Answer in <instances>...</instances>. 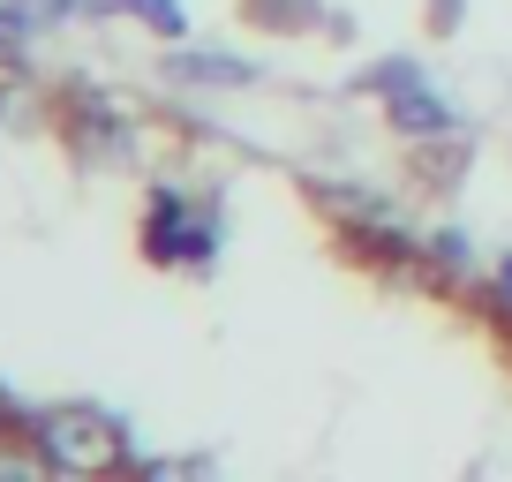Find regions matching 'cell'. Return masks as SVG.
<instances>
[{
	"label": "cell",
	"instance_id": "cell-8",
	"mask_svg": "<svg viewBox=\"0 0 512 482\" xmlns=\"http://www.w3.org/2000/svg\"><path fill=\"white\" fill-rule=\"evenodd\" d=\"M430 23H437V31H460V23H467V0H430Z\"/></svg>",
	"mask_w": 512,
	"mask_h": 482
},
{
	"label": "cell",
	"instance_id": "cell-9",
	"mask_svg": "<svg viewBox=\"0 0 512 482\" xmlns=\"http://www.w3.org/2000/svg\"><path fill=\"white\" fill-rule=\"evenodd\" d=\"M497 294H505V309H512V257L497 264Z\"/></svg>",
	"mask_w": 512,
	"mask_h": 482
},
{
	"label": "cell",
	"instance_id": "cell-3",
	"mask_svg": "<svg viewBox=\"0 0 512 482\" xmlns=\"http://www.w3.org/2000/svg\"><path fill=\"white\" fill-rule=\"evenodd\" d=\"M369 91L384 98V121H392L407 144H437V136L460 129V106L437 98V83L422 76V61H377L369 68Z\"/></svg>",
	"mask_w": 512,
	"mask_h": 482
},
{
	"label": "cell",
	"instance_id": "cell-10",
	"mask_svg": "<svg viewBox=\"0 0 512 482\" xmlns=\"http://www.w3.org/2000/svg\"><path fill=\"white\" fill-rule=\"evenodd\" d=\"M8 422H16V400H8V392H0V430H8Z\"/></svg>",
	"mask_w": 512,
	"mask_h": 482
},
{
	"label": "cell",
	"instance_id": "cell-2",
	"mask_svg": "<svg viewBox=\"0 0 512 482\" xmlns=\"http://www.w3.org/2000/svg\"><path fill=\"white\" fill-rule=\"evenodd\" d=\"M219 211L204 204V196H189V189H174V181H159L151 189V204H144V249L159 264H219Z\"/></svg>",
	"mask_w": 512,
	"mask_h": 482
},
{
	"label": "cell",
	"instance_id": "cell-6",
	"mask_svg": "<svg viewBox=\"0 0 512 482\" xmlns=\"http://www.w3.org/2000/svg\"><path fill=\"white\" fill-rule=\"evenodd\" d=\"M23 16H31V31H61V23L91 16V0H23Z\"/></svg>",
	"mask_w": 512,
	"mask_h": 482
},
{
	"label": "cell",
	"instance_id": "cell-1",
	"mask_svg": "<svg viewBox=\"0 0 512 482\" xmlns=\"http://www.w3.org/2000/svg\"><path fill=\"white\" fill-rule=\"evenodd\" d=\"M23 437H31L38 452H46L53 475H76V482H113L128 475V437L113 415H98V407H46V415L23 422Z\"/></svg>",
	"mask_w": 512,
	"mask_h": 482
},
{
	"label": "cell",
	"instance_id": "cell-7",
	"mask_svg": "<svg viewBox=\"0 0 512 482\" xmlns=\"http://www.w3.org/2000/svg\"><path fill=\"white\" fill-rule=\"evenodd\" d=\"M136 482H219V475H211L204 460H144Z\"/></svg>",
	"mask_w": 512,
	"mask_h": 482
},
{
	"label": "cell",
	"instance_id": "cell-5",
	"mask_svg": "<svg viewBox=\"0 0 512 482\" xmlns=\"http://www.w3.org/2000/svg\"><path fill=\"white\" fill-rule=\"evenodd\" d=\"M174 76L181 83H219V91H234V83H256V68L234 61V53H181Z\"/></svg>",
	"mask_w": 512,
	"mask_h": 482
},
{
	"label": "cell",
	"instance_id": "cell-4",
	"mask_svg": "<svg viewBox=\"0 0 512 482\" xmlns=\"http://www.w3.org/2000/svg\"><path fill=\"white\" fill-rule=\"evenodd\" d=\"M91 16H128V23H144V31H159V38L189 31V8H181V0H91Z\"/></svg>",
	"mask_w": 512,
	"mask_h": 482
}]
</instances>
